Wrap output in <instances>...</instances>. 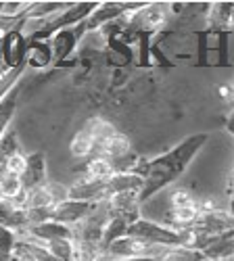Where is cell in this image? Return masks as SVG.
<instances>
[{
  "label": "cell",
  "mask_w": 234,
  "mask_h": 261,
  "mask_svg": "<svg viewBox=\"0 0 234 261\" xmlns=\"http://www.w3.org/2000/svg\"><path fill=\"white\" fill-rule=\"evenodd\" d=\"M230 17H232V5H230V3L209 5V9H207L209 28L214 30L216 34H220V32H230Z\"/></svg>",
  "instance_id": "4fadbf2b"
},
{
  "label": "cell",
  "mask_w": 234,
  "mask_h": 261,
  "mask_svg": "<svg viewBox=\"0 0 234 261\" xmlns=\"http://www.w3.org/2000/svg\"><path fill=\"white\" fill-rule=\"evenodd\" d=\"M232 201H234V171H232Z\"/></svg>",
  "instance_id": "4316f807"
},
{
  "label": "cell",
  "mask_w": 234,
  "mask_h": 261,
  "mask_svg": "<svg viewBox=\"0 0 234 261\" xmlns=\"http://www.w3.org/2000/svg\"><path fill=\"white\" fill-rule=\"evenodd\" d=\"M3 167H5L7 171L15 173V176H23V173H25V167H28V157H25L23 153H17V155L11 157Z\"/></svg>",
  "instance_id": "7402d4cb"
},
{
  "label": "cell",
  "mask_w": 234,
  "mask_h": 261,
  "mask_svg": "<svg viewBox=\"0 0 234 261\" xmlns=\"http://www.w3.org/2000/svg\"><path fill=\"white\" fill-rule=\"evenodd\" d=\"M25 194H28V190L23 188L21 176H15V173L7 171L5 167H0V199L15 201L19 205H23Z\"/></svg>",
  "instance_id": "8fae6325"
},
{
  "label": "cell",
  "mask_w": 234,
  "mask_h": 261,
  "mask_svg": "<svg viewBox=\"0 0 234 261\" xmlns=\"http://www.w3.org/2000/svg\"><path fill=\"white\" fill-rule=\"evenodd\" d=\"M23 243H28V245H30V249H32V253H34L36 261H61V259L53 257L44 247H40V245H36V243H30V241H23Z\"/></svg>",
  "instance_id": "cb8c5ba5"
},
{
  "label": "cell",
  "mask_w": 234,
  "mask_h": 261,
  "mask_svg": "<svg viewBox=\"0 0 234 261\" xmlns=\"http://www.w3.org/2000/svg\"><path fill=\"white\" fill-rule=\"evenodd\" d=\"M94 205L96 203H82V201L67 199V201H63V203H57L50 209V220L73 228V226H77L84 220V217H88V213L94 209Z\"/></svg>",
  "instance_id": "8992f818"
},
{
  "label": "cell",
  "mask_w": 234,
  "mask_h": 261,
  "mask_svg": "<svg viewBox=\"0 0 234 261\" xmlns=\"http://www.w3.org/2000/svg\"><path fill=\"white\" fill-rule=\"evenodd\" d=\"M53 50L50 44L44 40H32V44L28 46V57H25V65L34 69H44L53 63Z\"/></svg>",
  "instance_id": "7c38bea8"
},
{
  "label": "cell",
  "mask_w": 234,
  "mask_h": 261,
  "mask_svg": "<svg viewBox=\"0 0 234 261\" xmlns=\"http://www.w3.org/2000/svg\"><path fill=\"white\" fill-rule=\"evenodd\" d=\"M17 245H19L17 232H15V230H9V228H5V226H0V253L11 257Z\"/></svg>",
  "instance_id": "44dd1931"
},
{
  "label": "cell",
  "mask_w": 234,
  "mask_h": 261,
  "mask_svg": "<svg viewBox=\"0 0 234 261\" xmlns=\"http://www.w3.org/2000/svg\"><path fill=\"white\" fill-rule=\"evenodd\" d=\"M228 132L234 134V109H232V115H230V119H228Z\"/></svg>",
  "instance_id": "d4e9b609"
},
{
  "label": "cell",
  "mask_w": 234,
  "mask_h": 261,
  "mask_svg": "<svg viewBox=\"0 0 234 261\" xmlns=\"http://www.w3.org/2000/svg\"><path fill=\"white\" fill-rule=\"evenodd\" d=\"M40 247H44L53 257H57L61 261H71L73 259V253H75V241H73V238H57V241L44 243V245H40Z\"/></svg>",
  "instance_id": "ac0fdd59"
},
{
  "label": "cell",
  "mask_w": 234,
  "mask_h": 261,
  "mask_svg": "<svg viewBox=\"0 0 234 261\" xmlns=\"http://www.w3.org/2000/svg\"><path fill=\"white\" fill-rule=\"evenodd\" d=\"M0 226H5L9 230L21 232L28 230V211L23 205H19L15 201L0 199Z\"/></svg>",
  "instance_id": "52a82bcc"
},
{
  "label": "cell",
  "mask_w": 234,
  "mask_h": 261,
  "mask_svg": "<svg viewBox=\"0 0 234 261\" xmlns=\"http://www.w3.org/2000/svg\"><path fill=\"white\" fill-rule=\"evenodd\" d=\"M80 32H86V28H84V23H80L77 28H69V30H61L53 36L50 40V50H53V57L55 59H67L75 44H77V36Z\"/></svg>",
  "instance_id": "9c48e42d"
},
{
  "label": "cell",
  "mask_w": 234,
  "mask_h": 261,
  "mask_svg": "<svg viewBox=\"0 0 234 261\" xmlns=\"http://www.w3.org/2000/svg\"><path fill=\"white\" fill-rule=\"evenodd\" d=\"M94 148H96V138L88 132L86 127H82L69 144L71 155L77 157V159H90L94 155Z\"/></svg>",
  "instance_id": "5bb4252c"
},
{
  "label": "cell",
  "mask_w": 234,
  "mask_h": 261,
  "mask_svg": "<svg viewBox=\"0 0 234 261\" xmlns=\"http://www.w3.org/2000/svg\"><path fill=\"white\" fill-rule=\"evenodd\" d=\"M28 57V42L21 30H13L3 36V65L7 69H17L25 65Z\"/></svg>",
  "instance_id": "277c9868"
},
{
  "label": "cell",
  "mask_w": 234,
  "mask_h": 261,
  "mask_svg": "<svg viewBox=\"0 0 234 261\" xmlns=\"http://www.w3.org/2000/svg\"><path fill=\"white\" fill-rule=\"evenodd\" d=\"M109 205L111 217L123 220L127 224H134L142 217V201H140V192H121V194H113V197L105 199Z\"/></svg>",
  "instance_id": "3957f363"
},
{
  "label": "cell",
  "mask_w": 234,
  "mask_h": 261,
  "mask_svg": "<svg viewBox=\"0 0 234 261\" xmlns=\"http://www.w3.org/2000/svg\"><path fill=\"white\" fill-rule=\"evenodd\" d=\"M19 92H21V82L15 86V88H13L3 100H0V138H3V134L11 127V119H13L15 109H17Z\"/></svg>",
  "instance_id": "9a60e30c"
},
{
  "label": "cell",
  "mask_w": 234,
  "mask_h": 261,
  "mask_svg": "<svg viewBox=\"0 0 234 261\" xmlns=\"http://www.w3.org/2000/svg\"><path fill=\"white\" fill-rule=\"evenodd\" d=\"M21 182H23V188L30 192L34 188H40L48 182V176H46V159L42 153H34L28 157V167H25V173L21 176Z\"/></svg>",
  "instance_id": "ba28073f"
},
{
  "label": "cell",
  "mask_w": 234,
  "mask_h": 261,
  "mask_svg": "<svg viewBox=\"0 0 234 261\" xmlns=\"http://www.w3.org/2000/svg\"><path fill=\"white\" fill-rule=\"evenodd\" d=\"M127 236L136 238L140 243H148V245H159V247H184V238L182 232H176L167 226H161L157 222L144 220L140 217L138 222H134L127 228Z\"/></svg>",
  "instance_id": "7a4b0ae2"
},
{
  "label": "cell",
  "mask_w": 234,
  "mask_h": 261,
  "mask_svg": "<svg viewBox=\"0 0 234 261\" xmlns=\"http://www.w3.org/2000/svg\"><path fill=\"white\" fill-rule=\"evenodd\" d=\"M11 261H36V257H34V253H32L28 243L19 241V245L15 247V251L11 255Z\"/></svg>",
  "instance_id": "603a6c76"
},
{
  "label": "cell",
  "mask_w": 234,
  "mask_h": 261,
  "mask_svg": "<svg viewBox=\"0 0 234 261\" xmlns=\"http://www.w3.org/2000/svg\"><path fill=\"white\" fill-rule=\"evenodd\" d=\"M144 188V178L136 171H125V173H115V176L107 182V194L105 199L113 197V194L121 192H142Z\"/></svg>",
  "instance_id": "30bf717a"
},
{
  "label": "cell",
  "mask_w": 234,
  "mask_h": 261,
  "mask_svg": "<svg viewBox=\"0 0 234 261\" xmlns=\"http://www.w3.org/2000/svg\"><path fill=\"white\" fill-rule=\"evenodd\" d=\"M0 57H3V38H0Z\"/></svg>",
  "instance_id": "83f0119b"
},
{
  "label": "cell",
  "mask_w": 234,
  "mask_h": 261,
  "mask_svg": "<svg viewBox=\"0 0 234 261\" xmlns=\"http://www.w3.org/2000/svg\"><path fill=\"white\" fill-rule=\"evenodd\" d=\"M127 228H130L127 222L113 217V220L107 224V228H105V234H102V245H100L102 251L107 249L109 245H113L115 241H119V238H125L127 236Z\"/></svg>",
  "instance_id": "d6986e66"
},
{
  "label": "cell",
  "mask_w": 234,
  "mask_h": 261,
  "mask_svg": "<svg viewBox=\"0 0 234 261\" xmlns=\"http://www.w3.org/2000/svg\"><path fill=\"white\" fill-rule=\"evenodd\" d=\"M127 155H132V142H130V138H127L125 134L117 132V134L109 140L107 150H105V157H102V159L115 161V159H121V157H127Z\"/></svg>",
  "instance_id": "2e32d148"
},
{
  "label": "cell",
  "mask_w": 234,
  "mask_h": 261,
  "mask_svg": "<svg viewBox=\"0 0 234 261\" xmlns=\"http://www.w3.org/2000/svg\"><path fill=\"white\" fill-rule=\"evenodd\" d=\"M105 194H107V182L94 180L86 173L69 186V199L71 201H82V203H100L105 201Z\"/></svg>",
  "instance_id": "5b68a950"
},
{
  "label": "cell",
  "mask_w": 234,
  "mask_h": 261,
  "mask_svg": "<svg viewBox=\"0 0 234 261\" xmlns=\"http://www.w3.org/2000/svg\"><path fill=\"white\" fill-rule=\"evenodd\" d=\"M207 142V134H193L188 136L182 144H178L176 148H172L169 153L155 157V159H142L140 165L136 167V173L144 178V188L140 192V201L146 203L148 199L157 197V194L167 188L176 178H180L184 169L188 167V163L195 159V155L203 148V144Z\"/></svg>",
  "instance_id": "6da1fadb"
},
{
  "label": "cell",
  "mask_w": 234,
  "mask_h": 261,
  "mask_svg": "<svg viewBox=\"0 0 234 261\" xmlns=\"http://www.w3.org/2000/svg\"><path fill=\"white\" fill-rule=\"evenodd\" d=\"M17 153H21V150H19V140H17V132H15V127H9L7 132L3 134V138H0V165H5Z\"/></svg>",
  "instance_id": "ffe728a7"
},
{
  "label": "cell",
  "mask_w": 234,
  "mask_h": 261,
  "mask_svg": "<svg viewBox=\"0 0 234 261\" xmlns=\"http://www.w3.org/2000/svg\"><path fill=\"white\" fill-rule=\"evenodd\" d=\"M157 261H209L203 251L188 247H167L165 253Z\"/></svg>",
  "instance_id": "e0dca14e"
},
{
  "label": "cell",
  "mask_w": 234,
  "mask_h": 261,
  "mask_svg": "<svg viewBox=\"0 0 234 261\" xmlns=\"http://www.w3.org/2000/svg\"><path fill=\"white\" fill-rule=\"evenodd\" d=\"M230 32H234V5H232V17H230Z\"/></svg>",
  "instance_id": "484cf974"
}]
</instances>
